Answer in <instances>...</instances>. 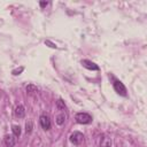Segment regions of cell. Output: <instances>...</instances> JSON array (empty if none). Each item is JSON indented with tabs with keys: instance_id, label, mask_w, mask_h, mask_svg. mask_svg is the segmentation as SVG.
Here are the masks:
<instances>
[{
	"instance_id": "cell-1",
	"label": "cell",
	"mask_w": 147,
	"mask_h": 147,
	"mask_svg": "<svg viewBox=\"0 0 147 147\" xmlns=\"http://www.w3.org/2000/svg\"><path fill=\"white\" fill-rule=\"evenodd\" d=\"M75 119L79 124H90L93 121L92 116L87 113H77L76 116H75Z\"/></svg>"
},
{
	"instance_id": "cell-2",
	"label": "cell",
	"mask_w": 147,
	"mask_h": 147,
	"mask_svg": "<svg viewBox=\"0 0 147 147\" xmlns=\"http://www.w3.org/2000/svg\"><path fill=\"white\" fill-rule=\"evenodd\" d=\"M113 87L115 90V92L122 96H126L127 95V91H126V87L125 85L121 82V80H114L113 83Z\"/></svg>"
},
{
	"instance_id": "cell-3",
	"label": "cell",
	"mask_w": 147,
	"mask_h": 147,
	"mask_svg": "<svg viewBox=\"0 0 147 147\" xmlns=\"http://www.w3.org/2000/svg\"><path fill=\"white\" fill-rule=\"evenodd\" d=\"M69 140H70V142H71V144H74V145H80V144H82V141L84 140V134H83L82 132L75 131L74 133H71V134H70Z\"/></svg>"
},
{
	"instance_id": "cell-4",
	"label": "cell",
	"mask_w": 147,
	"mask_h": 147,
	"mask_svg": "<svg viewBox=\"0 0 147 147\" xmlns=\"http://www.w3.org/2000/svg\"><path fill=\"white\" fill-rule=\"evenodd\" d=\"M39 122H40L41 127H42L45 131L51 130V127H52V123H51V118H49L48 115H46V114L41 115V116L39 117Z\"/></svg>"
},
{
	"instance_id": "cell-5",
	"label": "cell",
	"mask_w": 147,
	"mask_h": 147,
	"mask_svg": "<svg viewBox=\"0 0 147 147\" xmlns=\"http://www.w3.org/2000/svg\"><path fill=\"white\" fill-rule=\"evenodd\" d=\"M80 63H82V65H83L84 68H86V69H88V70L98 71V70L100 69L98 64H95L94 62H92V61H90V60H82Z\"/></svg>"
},
{
	"instance_id": "cell-6",
	"label": "cell",
	"mask_w": 147,
	"mask_h": 147,
	"mask_svg": "<svg viewBox=\"0 0 147 147\" xmlns=\"http://www.w3.org/2000/svg\"><path fill=\"white\" fill-rule=\"evenodd\" d=\"M3 141L7 147H14L16 144V137L14 134H6L3 138Z\"/></svg>"
},
{
	"instance_id": "cell-7",
	"label": "cell",
	"mask_w": 147,
	"mask_h": 147,
	"mask_svg": "<svg viewBox=\"0 0 147 147\" xmlns=\"http://www.w3.org/2000/svg\"><path fill=\"white\" fill-rule=\"evenodd\" d=\"M100 147H111V139L108 136L102 134L100 138Z\"/></svg>"
},
{
	"instance_id": "cell-8",
	"label": "cell",
	"mask_w": 147,
	"mask_h": 147,
	"mask_svg": "<svg viewBox=\"0 0 147 147\" xmlns=\"http://www.w3.org/2000/svg\"><path fill=\"white\" fill-rule=\"evenodd\" d=\"M15 116L18 117V118H23L25 116V108L22 106V105H17L15 107Z\"/></svg>"
},
{
	"instance_id": "cell-9",
	"label": "cell",
	"mask_w": 147,
	"mask_h": 147,
	"mask_svg": "<svg viewBox=\"0 0 147 147\" xmlns=\"http://www.w3.org/2000/svg\"><path fill=\"white\" fill-rule=\"evenodd\" d=\"M25 91L29 94H34V93L38 92V87L36 85H33V84H29V85L25 86Z\"/></svg>"
},
{
	"instance_id": "cell-10",
	"label": "cell",
	"mask_w": 147,
	"mask_h": 147,
	"mask_svg": "<svg viewBox=\"0 0 147 147\" xmlns=\"http://www.w3.org/2000/svg\"><path fill=\"white\" fill-rule=\"evenodd\" d=\"M65 118H67L65 114H64V113H61L60 115H57V116H56V118H55V122H56V124H57V125H62V124H64V122H65Z\"/></svg>"
},
{
	"instance_id": "cell-11",
	"label": "cell",
	"mask_w": 147,
	"mask_h": 147,
	"mask_svg": "<svg viewBox=\"0 0 147 147\" xmlns=\"http://www.w3.org/2000/svg\"><path fill=\"white\" fill-rule=\"evenodd\" d=\"M32 130H33V123H32L31 119H29L25 123V132H26V134H30L32 132Z\"/></svg>"
},
{
	"instance_id": "cell-12",
	"label": "cell",
	"mask_w": 147,
	"mask_h": 147,
	"mask_svg": "<svg viewBox=\"0 0 147 147\" xmlns=\"http://www.w3.org/2000/svg\"><path fill=\"white\" fill-rule=\"evenodd\" d=\"M11 131H13V134L16 137V138H18L20 136H21V126L20 125H13L11 126Z\"/></svg>"
},
{
	"instance_id": "cell-13",
	"label": "cell",
	"mask_w": 147,
	"mask_h": 147,
	"mask_svg": "<svg viewBox=\"0 0 147 147\" xmlns=\"http://www.w3.org/2000/svg\"><path fill=\"white\" fill-rule=\"evenodd\" d=\"M56 108H57L59 110H64V109H67V106H65V103H64V101H63L62 99H59V100L56 101Z\"/></svg>"
},
{
	"instance_id": "cell-14",
	"label": "cell",
	"mask_w": 147,
	"mask_h": 147,
	"mask_svg": "<svg viewBox=\"0 0 147 147\" xmlns=\"http://www.w3.org/2000/svg\"><path fill=\"white\" fill-rule=\"evenodd\" d=\"M23 70H24V67H20V68H17V69H14V70L11 71V74H13L14 76H17V75H20Z\"/></svg>"
},
{
	"instance_id": "cell-15",
	"label": "cell",
	"mask_w": 147,
	"mask_h": 147,
	"mask_svg": "<svg viewBox=\"0 0 147 147\" xmlns=\"http://www.w3.org/2000/svg\"><path fill=\"white\" fill-rule=\"evenodd\" d=\"M45 44H46V45H48L51 48H56V47H57L55 44H53V42H52V41H49V40H45Z\"/></svg>"
},
{
	"instance_id": "cell-16",
	"label": "cell",
	"mask_w": 147,
	"mask_h": 147,
	"mask_svg": "<svg viewBox=\"0 0 147 147\" xmlns=\"http://www.w3.org/2000/svg\"><path fill=\"white\" fill-rule=\"evenodd\" d=\"M47 5H48V2H47V1H40V2H39V6H40L41 8H45Z\"/></svg>"
}]
</instances>
